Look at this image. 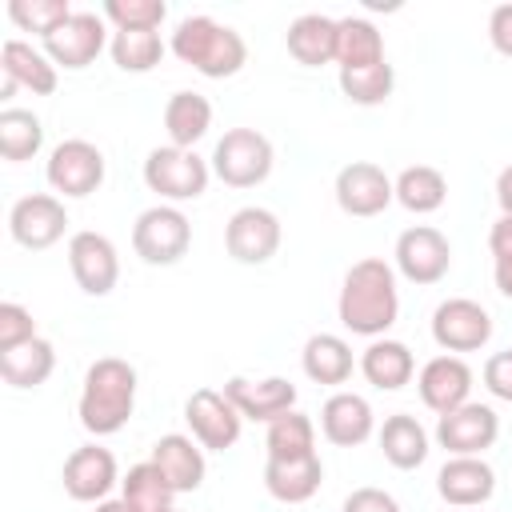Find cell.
<instances>
[{"mask_svg": "<svg viewBox=\"0 0 512 512\" xmlns=\"http://www.w3.org/2000/svg\"><path fill=\"white\" fill-rule=\"evenodd\" d=\"M340 324L356 336L380 340L396 316H400V292H396V268L380 256H364L344 272L340 300H336Z\"/></svg>", "mask_w": 512, "mask_h": 512, "instance_id": "6da1fadb", "label": "cell"}, {"mask_svg": "<svg viewBox=\"0 0 512 512\" xmlns=\"http://www.w3.org/2000/svg\"><path fill=\"white\" fill-rule=\"evenodd\" d=\"M136 408V368L120 356H100L84 372L80 388V424L92 436H112L128 424Z\"/></svg>", "mask_w": 512, "mask_h": 512, "instance_id": "7a4b0ae2", "label": "cell"}, {"mask_svg": "<svg viewBox=\"0 0 512 512\" xmlns=\"http://www.w3.org/2000/svg\"><path fill=\"white\" fill-rule=\"evenodd\" d=\"M172 52L196 68L200 76L208 80H224V76H236L248 60V44L236 28L212 20V16H184L176 28H172Z\"/></svg>", "mask_w": 512, "mask_h": 512, "instance_id": "3957f363", "label": "cell"}, {"mask_svg": "<svg viewBox=\"0 0 512 512\" xmlns=\"http://www.w3.org/2000/svg\"><path fill=\"white\" fill-rule=\"evenodd\" d=\"M212 172L228 188H256L272 172V140L256 128H228L212 148Z\"/></svg>", "mask_w": 512, "mask_h": 512, "instance_id": "277c9868", "label": "cell"}, {"mask_svg": "<svg viewBox=\"0 0 512 512\" xmlns=\"http://www.w3.org/2000/svg\"><path fill=\"white\" fill-rule=\"evenodd\" d=\"M208 160H200L192 148H152L144 160V184L160 196V200H196L208 192Z\"/></svg>", "mask_w": 512, "mask_h": 512, "instance_id": "5b68a950", "label": "cell"}, {"mask_svg": "<svg viewBox=\"0 0 512 512\" xmlns=\"http://www.w3.org/2000/svg\"><path fill=\"white\" fill-rule=\"evenodd\" d=\"M192 244V224L188 216L176 208V204H156V208H144L132 224V248L144 264H176Z\"/></svg>", "mask_w": 512, "mask_h": 512, "instance_id": "8992f818", "label": "cell"}, {"mask_svg": "<svg viewBox=\"0 0 512 512\" xmlns=\"http://www.w3.org/2000/svg\"><path fill=\"white\" fill-rule=\"evenodd\" d=\"M44 176L52 184V192L68 196V200H80V196H92L100 184H104V152L88 140H60L52 152H48V164H44Z\"/></svg>", "mask_w": 512, "mask_h": 512, "instance_id": "52a82bcc", "label": "cell"}, {"mask_svg": "<svg viewBox=\"0 0 512 512\" xmlns=\"http://www.w3.org/2000/svg\"><path fill=\"white\" fill-rule=\"evenodd\" d=\"M396 272L412 284H436L452 268V244L432 224H412L396 236Z\"/></svg>", "mask_w": 512, "mask_h": 512, "instance_id": "ba28073f", "label": "cell"}, {"mask_svg": "<svg viewBox=\"0 0 512 512\" xmlns=\"http://www.w3.org/2000/svg\"><path fill=\"white\" fill-rule=\"evenodd\" d=\"M44 44V56L56 64V68H88L108 40V28H104V12H72L64 24H56L48 36H40Z\"/></svg>", "mask_w": 512, "mask_h": 512, "instance_id": "9c48e42d", "label": "cell"}, {"mask_svg": "<svg viewBox=\"0 0 512 512\" xmlns=\"http://www.w3.org/2000/svg\"><path fill=\"white\" fill-rule=\"evenodd\" d=\"M184 420L192 428V440L208 452L232 448L240 440V428H244V416L236 412V404L216 388H196L184 400Z\"/></svg>", "mask_w": 512, "mask_h": 512, "instance_id": "30bf717a", "label": "cell"}, {"mask_svg": "<svg viewBox=\"0 0 512 512\" xmlns=\"http://www.w3.org/2000/svg\"><path fill=\"white\" fill-rule=\"evenodd\" d=\"M432 340L444 352H480L492 340V316L468 296H452L432 312Z\"/></svg>", "mask_w": 512, "mask_h": 512, "instance_id": "8fae6325", "label": "cell"}, {"mask_svg": "<svg viewBox=\"0 0 512 512\" xmlns=\"http://www.w3.org/2000/svg\"><path fill=\"white\" fill-rule=\"evenodd\" d=\"M68 228V212H64V200L60 196H48V192H32V196H20L8 212V232L20 248L28 252H44L52 248Z\"/></svg>", "mask_w": 512, "mask_h": 512, "instance_id": "7c38bea8", "label": "cell"}, {"mask_svg": "<svg viewBox=\"0 0 512 512\" xmlns=\"http://www.w3.org/2000/svg\"><path fill=\"white\" fill-rule=\"evenodd\" d=\"M68 268L80 284V292L88 296H108L120 280V256H116V244L104 236V232H76L68 240Z\"/></svg>", "mask_w": 512, "mask_h": 512, "instance_id": "4fadbf2b", "label": "cell"}, {"mask_svg": "<svg viewBox=\"0 0 512 512\" xmlns=\"http://www.w3.org/2000/svg\"><path fill=\"white\" fill-rule=\"evenodd\" d=\"M496 436H500V416L476 400H468L436 420V440L448 456H480L484 448L496 444Z\"/></svg>", "mask_w": 512, "mask_h": 512, "instance_id": "5bb4252c", "label": "cell"}, {"mask_svg": "<svg viewBox=\"0 0 512 512\" xmlns=\"http://www.w3.org/2000/svg\"><path fill=\"white\" fill-rule=\"evenodd\" d=\"M396 200V184L372 160H352L336 172V204L348 216H380Z\"/></svg>", "mask_w": 512, "mask_h": 512, "instance_id": "9a60e30c", "label": "cell"}, {"mask_svg": "<svg viewBox=\"0 0 512 512\" xmlns=\"http://www.w3.org/2000/svg\"><path fill=\"white\" fill-rule=\"evenodd\" d=\"M224 248H228V256L236 264H264V260H272L276 248H280V220H276V212L256 208V204L232 212L228 224H224Z\"/></svg>", "mask_w": 512, "mask_h": 512, "instance_id": "2e32d148", "label": "cell"}, {"mask_svg": "<svg viewBox=\"0 0 512 512\" xmlns=\"http://www.w3.org/2000/svg\"><path fill=\"white\" fill-rule=\"evenodd\" d=\"M60 480H64V492H68L72 500H80V504H100V500H108V492L120 484V476H116V456H112L108 448H100V444H80V448H72V456L64 460Z\"/></svg>", "mask_w": 512, "mask_h": 512, "instance_id": "e0dca14e", "label": "cell"}, {"mask_svg": "<svg viewBox=\"0 0 512 512\" xmlns=\"http://www.w3.org/2000/svg\"><path fill=\"white\" fill-rule=\"evenodd\" d=\"M436 492L452 508H480L496 492V472L480 456H448L436 472Z\"/></svg>", "mask_w": 512, "mask_h": 512, "instance_id": "ac0fdd59", "label": "cell"}, {"mask_svg": "<svg viewBox=\"0 0 512 512\" xmlns=\"http://www.w3.org/2000/svg\"><path fill=\"white\" fill-rule=\"evenodd\" d=\"M416 392H420L424 408H432V412L444 416V412L468 404V392H472V368H468L460 356H452V352L432 356V360L420 368V376H416Z\"/></svg>", "mask_w": 512, "mask_h": 512, "instance_id": "d6986e66", "label": "cell"}, {"mask_svg": "<svg viewBox=\"0 0 512 512\" xmlns=\"http://www.w3.org/2000/svg\"><path fill=\"white\" fill-rule=\"evenodd\" d=\"M224 396L236 404V412L244 420H264V424H272L276 416L296 408V384L284 380V376H264V380L232 376L224 384Z\"/></svg>", "mask_w": 512, "mask_h": 512, "instance_id": "ffe728a7", "label": "cell"}, {"mask_svg": "<svg viewBox=\"0 0 512 512\" xmlns=\"http://www.w3.org/2000/svg\"><path fill=\"white\" fill-rule=\"evenodd\" d=\"M0 72H4V88H0L4 100L16 88H28L32 96H52L56 92V64L40 48H32L28 40H4Z\"/></svg>", "mask_w": 512, "mask_h": 512, "instance_id": "44dd1931", "label": "cell"}, {"mask_svg": "<svg viewBox=\"0 0 512 512\" xmlns=\"http://www.w3.org/2000/svg\"><path fill=\"white\" fill-rule=\"evenodd\" d=\"M372 428H376V416H372V404L360 392H332L320 408V432L336 448L364 444L372 436Z\"/></svg>", "mask_w": 512, "mask_h": 512, "instance_id": "7402d4cb", "label": "cell"}, {"mask_svg": "<svg viewBox=\"0 0 512 512\" xmlns=\"http://www.w3.org/2000/svg\"><path fill=\"white\" fill-rule=\"evenodd\" d=\"M152 464L160 468V476L172 484V492H196L204 484V448L192 436L168 432L152 444Z\"/></svg>", "mask_w": 512, "mask_h": 512, "instance_id": "603a6c76", "label": "cell"}, {"mask_svg": "<svg viewBox=\"0 0 512 512\" xmlns=\"http://www.w3.org/2000/svg\"><path fill=\"white\" fill-rule=\"evenodd\" d=\"M284 44H288V56L304 68L332 64L336 60V20L324 12H304L288 24Z\"/></svg>", "mask_w": 512, "mask_h": 512, "instance_id": "cb8c5ba5", "label": "cell"}, {"mask_svg": "<svg viewBox=\"0 0 512 512\" xmlns=\"http://www.w3.org/2000/svg\"><path fill=\"white\" fill-rule=\"evenodd\" d=\"M324 480V464L320 456H292V460H268L264 464V488L280 500V504H304L320 492Z\"/></svg>", "mask_w": 512, "mask_h": 512, "instance_id": "d4e9b609", "label": "cell"}, {"mask_svg": "<svg viewBox=\"0 0 512 512\" xmlns=\"http://www.w3.org/2000/svg\"><path fill=\"white\" fill-rule=\"evenodd\" d=\"M360 372H364V380H368L372 388H380V392H396V388H404V384L412 380L416 360H412V348H408V344L384 336V340H372V344L364 348V356H360Z\"/></svg>", "mask_w": 512, "mask_h": 512, "instance_id": "484cf974", "label": "cell"}, {"mask_svg": "<svg viewBox=\"0 0 512 512\" xmlns=\"http://www.w3.org/2000/svg\"><path fill=\"white\" fill-rule=\"evenodd\" d=\"M380 452L392 468L408 472V468H420L428 460V432L416 416L408 412H392L380 428Z\"/></svg>", "mask_w": 512, "mask_h": 512, "instance_id": "4316f807", "label": "cell"}, {"mask_svg": "<svg viewBox=\"0 0 512 512\" xmlns=\"http://www.w3.org/2000/svg\"><path fill=\"white\" fill-rule=\"evenodd\" d=\"M52 368H56V352L44 336H32V340L0 352V376L12 388H40L52 376Z\"/></svg>", "mask_w": 512, "mask_h": 512, "instance_id": "83f0119b", "label": "cell"}, {"mask_svg": "<svg viewBox=\"0 0 512 512\" xmlns=\"http://www.w3.org/2000/svg\"><path fill=\"white\" fill-rule=\"evenodd\" d=\"M212 128V104L200 92H172L164 104V132L176 148H192Z\"/></svg>", "mask_w": 512, "mask_h": 512, "instance_id": "f1b7e54d", "label": "cell"}, {"mask_svg": "<svg viewBox=\"0 0 512 512\" xmlns=\"http://www.w3.org/2000/svg\"><path fill=\"white\" fill-rule=\"evenodd\" d=\"M300 364H304V376L316 384H344L352 376V348L344 336L316 332V336H308Z\"/></svg>", "mask_w": 512, "mask_h": 512, "instance_id": "f546056e", "label": "cell"}, {"mask_svg": "<svg viewBox=\"0 0 512 512\" xmlns=\"http://www.w3.org/2000/svg\"><path fill=\"white\" fill-rule=\"evenodd\" d=\"M384 60V36L364 16L336 20V64L340 68H368Z\"/></svg>", "mask_w": 512, "mask_h": 512, "instance_id": "4dcf8cb0", "label": "cell"}, {"mask_svg": "<svg viewBox=\"0 0 512 512\" xmlns=\"http://www.w3.org/2000/svg\"><path fill=\"white\" fill-rule=\"evenodd\" d=\"M392 184H396V200H400L408 212H416V216L436 212V208L448 200V180H444V172L432 168V164H408Z\"/></svg>", "mask_w": 512, "mask_h": 512, "instance_id": "1f68e13d", "label": "cell"}, {"mask_svg": "<svg viewBox=\"0 0 512 512\" xmlns=\"http://www.w3.org/2000/svg\"><path fill=\"white\" fill-rule=\"evenodd\" d=\"M172 484L160 476L152 460L132 464L128 476L120 480V500L132 504V512H172Z\"/></svg>", "mask_w": 512, "mask_h": 512, "instance_id": "d6a6232c", "label": "cell"}, {"mask_svg": "<svg viewBox=\"0 0 512 512\" xmlns=\"http://www.w3.org/2000/svg\"><path fill=\"white\" fill-rule=\"evenodd\" d=\"M44 144V124L36 112L28 108H4L0 112V156L20 164V160H32Z\"/></svg>", "mask_w": 512, "mask_h": 512, "instance_id": "836d02e7", "label": "cell"}, {"mask_svg": "<svg viewBox=\"0 0 512 512\" xmlns=\"http://www.w3.org/2000/svg\"><path fill=\"white\" fill-rule=\"evenodd\" d=\"M264 448H268V460H292V456H312L316 452V424L304 416V412H284L268 424V436H264Z\"/></svg>", "mask_w": 512, "mask_h": 512, "instance_id": "e575fe53", "label": "cell"}, {"mask_svg": "<svg viewBox=\"0 0 512 512\" xmlns=\"http://www.w3.org/2000/svg\"><path fill=\"white\" fill-rule=\"evenodd\" d=\"M112 60L124 72H152L164 56V40L156 28H116L112 32Z\"/></svg>", "mask_w": 512, "mask_h": 512, "instance_id": "d590c367", "label": "cell"}, {"mask_svg": "<svg viewBox=\"0 0 512 512\" xmlns=\"http://www.w3.org/2000/svg\"><path fill=\"white\" fill-rule=\"evenodd\" d=\"M392 88H396V72L388 60L368 64V68H340V92L360 108L384 104L392 96Z\"/></svg>", "mask_w": 512, "mask_h": 512, "instance_id": "8d00e7d4", "label": "cell"}, {"mask_svg": "<svg viewBox=\"0 0 512 512\" xmlns=\"http://www.w3.org/2000/svg\"><path fill=\"white\" fill-rule=\"evenodd\" d=\"M8 16L24 28V32H40L48 36L56 24H64L72 16L68 0H8Z\"/></svg>", "mask_w": 512, "mask_h": 512, "instance_id": "74e56055", "label": "cell"}, {"mask_svg": "<svg viewBox=\"0 0 512 512\" xmlns=\"http://www.w3.org/2000/svg\"><path fill=\"white\" fill-rule=\"evenodd\" d=\"M100 12L116 28H160L168 16V4L164 0H104Z\"/></svg>", "mask_w": 512, "mask_h": 512, "instance_id": "f35d334b", "label": "cell"}, {"mask_svg": "<svg viewBox=\"0 0 512 512\" xmlns=\"http://www.w3.org/2000/svg\"><path fill=\"white\" fill-rule=\"evenodd\" d=\"M32 336H36L32 312H28L24 304H16V300H4V304H0V352L24 344V340H32Z\"/></svg>", "mask_w": 512, "mask_h": 512, "instance_id": "ab89813d", "label": "cell"}, {"mask_svg": "<svg viewBox=\"0 0 512 512\" xmlns=\"http://www.w3.org/2000/svg\"><path fill=\"white\" fill-rule=\"evenodd\" d=\"M484 388L496 400H508L512 404V348L488 356V364H484Z\"/></svg>", "mask_w": 512, "mask_h": 512, "instance_id": "60d3db41", "label": "cell"}, {"mask_svg": "<svg viewBox=\"0 0 512 512\" xmlns=\"http://www.w3.org/2000/svg\"><path fill=\"white\" fill-rule=\"evenodd\" d=\"M340 512H400V504H396V496L392 492H384V488H356V492H348V500H344V508Z\"/></svg>", "mask_w": 512, "mask_h": 512, "instance_id": "b9f144b4", "label": "cell"}, {"mask_svg": "<svg viewBox=\"0 0 512 512\" xmlns=\"http://www.w3.org/2000/svg\"><path fill=\"white\" fill-rule=\"evenodd\" d=\"M488 40L500 56H512V4H496L488 16Z\"/></svg>", "mask_w": 512, "mask_h": 512, "instance_id": "7bdbcfd3", "label": "cell"}, {"mask_svg": "<svg viewBox=\"0 0 512 512\" xmlns=\"http://www.w3.org/2000/svg\"><path fill=\"white\" fill-rule=\"evenodd\" d=\"M488 252H492L496 264H508V260H512V216L500 212V220H496L492 232H488Z\"/></svg>", "mask_w": 512, "mask_h": 512, "instance_id": "ee69618b", "label": "cell"}, {"mask_svg": "<svg viewBox=\"0 0 512 512\" xmlns=\"http://www.w3.org/2000/svg\"><path fill=\"white\" fill-rule=\"evenodd\" d=\"M496 204L504 216H512V164L500 168V176H496Z\"/></svg>", "mask_w": 512, "mask_h": 512, "instance_id": "f6af8a7d", "label": "cell"}, {"mask_svg": "<svg viewBox=\"0 0 512 512\" xmlns=\"http://www.w3.org/2000/svg\"><path fill=\"white\" fill-rule=\"evenodd\" d=\"M492 276H496L500 296H508V300H512V260H508V264H492Z\"/></svg>", "mask_w": 512, "mask_h": 512, "instance_id": "bcb514c9", "label": "cell"}, {"mask_svg": "<svg viewBox=\"0 0 512 512\" xmlns=\"http://www.w3.org/2000/svg\"><path fill=\"white\" fill-rule=\"evenodd\" d=\"M92 512H132V504L128 500H100Z\"/></svg>", "mask_w": 512, "mask_h": 512, "instance_id": "7dc6e473", "label": "cell"}, {"mask_svg": "<svg viewBox=\"0 0 512 512\" xmlns=\"http://www.w3.org/2000/svg\"><path fill=\"white\" fill-rule=\"evenodd\" d=\"M172 512H180V508H172Z\"/></svg>", "mask_w": 512, "mask_h": 512, "instance_id": "c3c4849f", "label": "cell"}]
</instances>
